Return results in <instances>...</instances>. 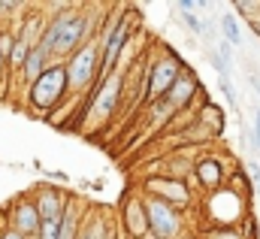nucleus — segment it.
Masks as SVG:
<instances>
[{
	"label": "nucleus",
	"mask_w": 260,
	"mask_h": 239,
	"mask_svg": "<svg viewBox=\"0 0 260 239\" xmlns=\"http://www.w3.org/2000/svg\"><path fill=\"white\" fill-rule=\"evenodd\" d=\"M248 182H251V191L260 194V164L257 161H248Z\"/></svg>",
	"instance_id": "412c9836"
},
{
	"label": "nucleus",
	"mask_w": 260,
	"mask_h": 239,
	"mask_svg": "<svg viewBox=\"0 0 260 239\" xmlns=\"http://www.w3.org/2000/svg\"><path fill=\"white\" fill-rule=\"evenodd\" d=\"M70 94V79H67V64L55 61L34 85H27V106L37 115H49L52 109H58Z\"/></svg>",
	"instance_id": "f03ea898"
},
{
	"label": "nucleus",
	"mask_w": 260,
	"mask_h": 239,
	"mask_svg": "<svg viewBox=\"0 0 260 239\" xmlns=\"http://www.w3.org/2000/svg\"><path fill=\"white\" fill-rule=\"evenodd\" d=\"M179 18H182V24H185L194 37H203V18H200L197 12H182Z\"/></svg>",
	"instance_id": "aec40b11"
},
{
	"label": "nucleus",
	"mask_w": 260,
	"mask_h": 239,
	"mask_svg": "<svg viewBox=\"0 0 260 239\" xmlns=\"http://www.w3.org/2000/svg\"><path fill=\"white\" fill-rule=\"evenodd\" d=\"M121 97H124V73L115 70L112 76H106L97 91H94V103H91V124L100 127L112 118L121 106Z\"/></svg>",
	"instance_id": "423d86ee"
},
{
	"label": "nucleus",
	"mask_w": 260,
	"mask_h": 239,
	"mask_svg": "<svg viewBox=\"0 0 260 239\" xmlns=\"http://www.w3.org/2000/svg\"><path fill=\"white\" fill-rule=\"evenodd\" d=\"M0 239H27V236H21V233H18V230H12V227H9V224H6V227H3V230H0Z\"/></svg>",
	"instance_id": "a878e982"
},
{
	"label": "nucleus",
	"mask_w": 260,
	"mask_h": 239,
	"mask_svg": "<svg viewBox=\"0 0 260 239\" xmlns=\"http://www.w3.org/2000/svg\"><path fill=\"white\" fill-rule=\"evenodd\" d=\"M106 239H124V236H121V233H118V227L112 224V230H109V236H106Z\"/></svg>",
	"instance_id": "bb28decb"
},
{
	"label": "nucleus",
	"mask_w": 260,
	"mask_h": 239,
	"mask_svg": "<svg viewBox=\"0 0 260 239\" xmlns=\"http://www.w3.org/2000/svg\"><path fill=\"white\" fill-rule=\"evenodd\" d=\"M191 179H194L197 191L215 194V191H221V188L227 185V179H230V167H227L218 155L206 152V155H197L194 158V173H191Z\"/></svg>",
	"instance_id": "1a4fd4ad"
},
{
	"label": "nucleus",
	"mask_w": 260,
	"mask_h": 239,
	"mask_svg": "<svg viewBox=\"0 0 260 239\" xmlns=\"http://www.w3.org/2000/svg\"><path fill=\"white\" fill-rule=\"evenodd\" d=\"M112 230V224L103 218L100 209H88L85 218H82V227H79V239H106Z\"/></svg>",
	"instance_id": "4468645a"
},
{
	"label": "nucleus",
	"mask_w": 260,
	"mask_h": 239,
	"mask_svg": "<svg viewBox=\"0 0 260 239\" xmlns=\"http://www.w3.org/2000/svg\"><path fill=\"white\" fill-rule=\"evenodd\" d=\"M15 12H24V3H18V0H0V21H3V27H6L9 18H21Z\"/></svg>",
	"instance_id": "a211bd4d"
},
{
	"label": "nucleus",
	"mask_w": 260,
	"mask_h": 239,
	"mask_svg": "<svg viewBox=\"0 0 260 239\" xmlns=\"http://www.w3.org/2000/svg\"><path fill=\"white\" fill-rule=\"evenodd\" d=\"M52 64H55L52 52H49L46 46H37V49L27 55V61H24V67H21V73H18V76H21V82H24V85H34V82H37V79H40Z\"/></svg>",
	"instance_id": "ddd939ff"
},
{
	"label": "nucleus",
	"mask_w": 260,
	"mask_h": 239,
	"mask_svg": "<svg viewBox=\"0 0 260 239\" xmlns=\"http://www.w3.org/2000/svg\"><path fill=\"white\" fill-rule=\"evenodd\" d=\"M206 58H209V64H212V70L218 73V79H221V76H230V64L221 58L215 49H209V52H206Z\"/></svg>",
	"instance_id": "6ab92c4d"
},
{
	"label": "nucleus",
	"mask_w": 260,
	"mask_h": 239,
	"mask_svg": "<svg viewBox=\"0 0 260 239\" xmlns=\"http://www.w3.org/2000/svg\"><path fill=\"white\" fill-rule=\"evenodd\" d=\"M118 227L124 239H148V215H145V197L142 191L124 194L118 206Z\"/></svg>",
	"instance_id": "6e6552de"
},
{
	"label": "nucleus",
	"mask_w": 260,
	"mask_h": 239,
	"mask_svg": "<svg viewBox=\"0 0 260 239\" xmlns=\"http://www.w3.org/2000/svg\"><path fill=\"white\" fill-rule=\"evenodd\" d=\"M97 24H100V18L91 15V9L70 6L58 15H49V24L43 31L40 46H46L55 61H67L73 58L88 40L97 37Z\"/></svg>",
	"instance_id": "f257e3e1"
},
{
	"label": "nucleus",
	"mask_w": 260,
	"mask_h": 239,
	"mask_svg": "<svg viewBox=\"0 0 260 239\" xmlns=\"http://www.w3.org/2000/svg\"><path fill=\"white\" fill-rule=\"evenodd\" d=\"M100 55H103V46L100 40H88L73 58H67V79H70V94H88L91 88L97 91L100 85Z\"/></svg>",
	"instance_id": "20e7f679"
},
{
	"label": "nucleus",
	"mask_w": 260,
	"mask_h": 239,
	"mask_svg": "<svg viewBox=\"0 0 260 239\" xmlns=\"http://www.w3.org/2000/svg\"><path fill=\"white\" fill-rule=\"evenodd\" d=\"M215 52H218V55H221V58L227 61V64H230V67H233V46H230V43H227V40H218V43H215Z\"/></svg>",
	"instance_id": "4be33fe9"
},
{
	"label": "nucleus",
	"mask_w": 260,
	"mask_h": 239,
	"mask_svg": "<svg viewBox=\"0 0 260 239\" xmlns=\"http://www.w3.org/2000/svg\"><path fill=\"white\" fill-rule=\"evenodd\" d=\"M145 197V194H142ZM145 215H148V239H185V212L164 203V200H154V197H145Z\"/></svg>",
	"instance_id": "39448f33"
},
{
	"label": "nucleus",
	"mask_w": 260,
	"mask_h": 239,
	"mask_svg": "<svg viewBox=\"0 0 260 239\" xmlns=\"http://www.w3.org/2000/svg\"><path fill=\"white\" fill-rule=\"evenodd\" d=\"M46 179H52V182H70V176H67V173H61V170H46Z\"/></svg>",
	"instance_id": "393cba45"
},
{
	"label": "nucleus",
	"mask_w": 260,
	"mask_h": 239,
	"mask_svg": "<svg viewBox=\"0 0 260 239\" xmlns=\"http://www.w3.org/2000/svg\"><path fill=\"white\" fill-rule=\"evenodd\" d=\"M251 130H254V142H257V152H260V109H254V118H251Z\"/></svg>",
	"instance_id": "5701e85b"
},
{
	"label": "nucleus",
	"mask_w": 260,
	"mask_h": 239,
	"mask_svg": "<svg viewBox=\"0 0 260 239\" xmlns=\"http://www.w3.org/2000/svg\"><path fill=\"white\" fill-rule=\"evenodd\" d=\"M200 239H251L245 227H209Z\"/></svg>",
	"instance_id": "dca6fc26"
},
{
	"label": "nucleus",
	"mask_w": 260,
	"mask_h": 239,
	"mask_svg": "<svg viewBox=\"0 0 260 239\" xmlns=\"http://www.w3.org/2000/svg\"><path fill=\"white\" fill-rule=\"evenodd\" d=\"M185 67H188V64L179 58L170 46H160L157 55L148 58V82H145V97H142V103L151 106V103L164 100L167 91L173 88V82L179 79V73H182Z\"/></svg>",
	"instance_id": "7ed1b4c3"
},
{
	"label": "nucleus",
	"mask_w": 260,
	"mask_h": 239,
	"mask_svg": "<svg viewBox=\"0 0 260 239\" xmlns=\"http://www.w3.org/2000/svg\"><path fill=\"white\" fill-rule=\"evenodd\" d=\"M0 73H6V58H3V52H0Z\"/></svg>",
	"instance_id": "cd10ccee"
},
{
	"label": "nucleus",
	"mask_w": 260,
	"mask_h": 239,
	"mask_svg": "<svg viewBox=\"0 0 260 239\" xmlns=\"http://www.w3.org/2000/svg\"><path fill=\"white\" fill-rule=\"evenodd\" d=\"M185 239H188V236H185Z\"/></svg>",
	"instance_id": "c85d7f7f"
},
{
	"label": "nucleus",
	"mask_w": 260,
	"mask_h": 239,
	"mask_svg": "<svg viewBox=\"0 0 260 239\" xmlns=\"http://www.w3.org/2000/svg\"><path fill=\"white\" fill-rule=\"evenodd\" d=\"M218 31H221V40H227L233 49H239L245 40H242V24H239V15L236 12H221L218 15Z\"/></svg>",
	"instance_id": "2eb2a0df"
},
{
	"label": "nucleus",
	"mask_w": 260,
	"mask_h": 239,
	"mask_svg": "<svg viewBox=\"0 0 260 239\" xmlns=\"http://www.w3.org/2000/svg\"><path fill=\"white\" fill-rule=\"evenodd\" d=\"M30 197H34V206H37V212H40L43 221H61V218H64L70 194H64L61 188H55V185H40V188L30 191Z\"/></svg>",
	"instance_id": "9b49d317"
},
{
	"label": "nucleus",
	"mask_w": 260,
	"mask_h": 239,
	"mask_svg": "<svg viewBox=\"0 0 260 239\" xmlns=\"http://www.w3.org/2000/svg\"><path fill=\"white\" fill-rule=\"evenodd\" d=\"M197 94H200V79H197V73L191 70V67H185V70L179 73V79L173 82V88L167 91L164 100H167L176 112H188Z\"/></svg>",
	"instance_id": "f8f14e48"
},
{
	"label": "nucleus",
	"mask_w": 260,
	"mask_h": 239,
	"mask_svg": "<svg viewBox=\"0 0 260 239\" xmlns=\"http://www.w3.org/2000/svg\"><path fill=\"white\" fill-rule=\"evenodd\" d=\"M176 9H179V12H197V0H179Z\"/></svg>",
	"instance_id": "b1692460"
},
{
	"label": "nucleus",
	"mask_w": 260,
	"mask_h": 239,
	"mask_svg": "<svg viewBox=\"0 0 260 239\" xmlns=\"http://www.w3.org/2000/svg\"><path fill=\"white\" fill-rule=\"evenodd\" d=\"M142 194L145 197H154V200H164L182 212H188L194 206V191H191V182H179V179H170V176H148L142 182Z\"/></svg>",
	"instance_id": "0eeeda50"
},
{
	"label": "nucleus",
	"mask_w": 260,
	"mask_h": 239,
	"mask_svg": "<svg viewBox=\"0 0 260 239\" xmlns=\"http://www.w3.org/2000/svg\"><path fill=\"white\" fill-rule=\"evenodd\" d=\"M218 91L224 94L227 106L236 112V109H239V94H236V85H233V79H230V76H221V79H218Z\"/></svg>",
	"instance_id": "f3484780"
},
{
	"label": "nucleus",
	"mask_w": 260,
	"mask_h": 239,
	"mask_svg": "<svg viewBox=\"0 0 260 239\" xmlns=\"http://www.w3.org/2000/svg\"><path fill=\"white\" fill-rule=\"evenodd\" d=\"M6 224L12 227V230H18L21 236L27 239H37L40 236V227H43V218H40V212H37V206H34V197L30 194H21V197H15L9 206H6Z\"/></svg>",
	"instance_id": "9d476101"
}]
</instances>
